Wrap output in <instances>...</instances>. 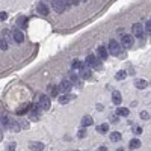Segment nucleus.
<instances>
[{
    "instance_id": "1",
    "label": "nucleus",
    "mask_w": 151,
    "mask_h": 151,
    "mask_svg": "<svg viewBox=\"0 0 151 151\" xmlns=\"http://www.w3.org/2000/svg\"><path fill=\"white\" fill-rule=\"evenodd\" d=\"M38 106H39V109H42V110H49L50 109V106H51V101H50V97L49 95H39V98H38Z\"/></svg>"
},
{
    "instance_id": "2",
    "label": "nucleus",
    "mask_w": 151,
    "mask_h": 151,
    "mask_svg": "<svg viewBox=\"0 0 151 151\" xmlns=\"http://www.w3.org/2000/svg\"><path fill=\"white\" fill-rule=\"evenodd\" d=\"M109 53H112L113 56H120L121 53V45L116 39H110L109 41Z\"/></svg>"
},
{
    "instance_id": "3",
    "label": "nucleus",
    "mask_w": 151,
    "mask_h": 151,
    "mask_svg": "<svg viewBox=\"0 0 151 151\" xmlns=\"http://www.w3.org/2000/svg\"><path fill=\"white\" fill-rule=\"evenodd\" d=\"M132 30H133V36L136 38H142L143 33H145V29H143V26L141 23H135L132 26Z\"/></svg>"
},
{
    "instance_id": "4",
    "label": "nucleus",
    "mask_w": 151,
    "mask_h": 151,
    "mask_svg": "<svg viewBox=\"0 0 151 151\" xmlns=\"http://www.w3.org/2000/svg\"><path fill=\"white\" fill-rule=\"evenodd\" d=\"M51 8H53L57 14H62L64 11H67V6H65V3L62 0H53V2H51Z\"/></svg>"
},
{
    "instance_id": "5",
    "label": "nucleus",
    "mask_w": 151,
    "mask_h": 151,
    "mask_svg": "<svg viewBox=\"0 0 151 151\" xmlns=\"http://www.w3.org/2000/svg\"><path fill=\"white\" fill-rule=\"evenodd\" d=\"M86 65H88L89 68H98V67H100V61L97 59V56L88 55L86 56Z\"/></svg>"
},
{
    "instance_id": "6",
    "label": "nucleus",
    "mask_w": 151,
    "mask_h": 151,
    "mask_svg": "<svg viewBox=\"0 0 151 151\" xmlns=\"http://www.w3.org/2000/svg\"><path fill=\"white\" fill-rule=\"evenodd\" d=\"M71 88H73V83H71L68 79L62 80L61 85H59V91H61V92H64V94H68L70 91H71Z\"/></svg>"
},
{
    "instance_id": "7",
    "label": "nucleus",
    "mask_w": 151,
    "mask_h": 151,
    "mask_svg": "<svg viewBox=\"0 0 151 151\" xmlns=\"http://www.w3.org/2000/svg\"><path fill=\"white\" fill-rule=\"evenodd\" d=\"M12 38H14V42H18V44H21L24 41V35H23V32L21 29H12Z\"/></svg>"
},
{
    "instance_id": "8",
    "label": "nucleus",
    "mask_w": 151,
    "mask_h": 151,
    "mask_svg": "<svg viewBox=\"0 0 151 151\" xmlns=\"http://www.w3.org/2000/svg\"><path fill=\"white\" fill-rule=\"evenodd\" d=\"M133 45V36L132 35H124L121 38V47L124 49H130Z\"/></svg>"
},
{
    "instance_id": "9",
    "label": "nucleus",
    "mask_w": 151,
    "mask_h": 151,
    "mask_svg": "<svg viewBox=\"0 0 151 151\" xmlns=\"http://www.w3.org/2000/svg\"><path fill=\"white\" fill-rule=\"evenodd\" d=\"M36 11H38L39 15H49V14H50V8H49L45 3H38Z\"/></svg>"
},
{
    "instance_id": "10",
    "label": "nucleus",
    "mask_w": 151,
    "mask_h": 151,
    "mask_svg": "<svg viewBox=\"0 0 151 151\" xmlns=\"http://www.w3.org/2000/svg\"><path fill=\"white\" fill-rule=\"evenodd\" d=\"M92 124H94V120H92V116H89V115H85V116L82 118V121H80L82 128H86V127H89V126H92Z\"/></svg>"
},
{
    "instance_id": "11",
    "label": "nucleus",
    "mask_w": 151,
    "mask_h": 151,
    "mask_svg": "<svg viewBox=\"0 0 151 151\" xmlns=\"http://www.w3.org/2000/svg\"><path fill=\"white\" fill-rule=\"evenodd\" d=\"M91 76H92V71H91V68L88 67V65H82V68H80V77H83V79H91Z\"/></svg>"
},
{
    "instance_id": "12",
    "label": "nucleus",
    "mask_w": 151,
    "mask_h": 151,
    "mask_svg": "<svg viewBox=\"0 0 151 151\" xmlns=\"http://www.w3.org/2000/svg\"><path fill=\"white\" fill-rule=\"evenodd\" d=\"M30 107H32V104L30 103H24L23 106H20L18 109H17V115H24V113H27L29 110H30Z\"/></svg>"
},
{
    "instance_id": "13",
    "label": "nucleus",
    "mask_w": 151,
    "mask_h": 151,
    "mask_svg": "<svg viewBox=\"0 0 151 151\" xmlns=\"http://www.w3.org/2000/svg\"><path fill=\"white\" fill-rule=\"evenodd\" d=\"M29 148L32 151H42L44 150V143L42 142H38V141H33V142L29 143Z\"/></svg>"
},
{
    "instance_id": "14",
    "label": "nucleus",
    "mask_w": 151,
    "mask_h": 151,
    "mask_svg": "<svg viewBox=\"0 0 151 151\" xmlns=\"http://www.w3.org/2000/svg\"><path fill=\"white\" fill-rule=\"evenodd\" d=\"M29 115H30L32 120H38V118H39V106H38V104H35V106L30 107Z\"/></svg>"
},
{
    "instance_id": "15",
    "label": "nucleus",
    "mask_w": 151,
    "mask_h": 151,
    "mask_svg": "<svg viewBox=\"0 0 151 151\" xmlns=\"http://www.w3.org/2000/svg\"><path fill=\"white\" fill-rule=\"evenodd\" d=\"M98 57L101 59V61H104V59H107V56H109V53H107V49L104 47V45H100V47H98Z\"/></svg>"
},
{
    "instance_id": "16",
    "label": "nucleus",
    "mask_w": 151,
    "mask_h": 151,
    "mask_svg": "<svg viewBox=\"0 0 151 151\" xmlns=\"http://www.w3.org/2000/svg\"><path fill=\"white\" fill-rule=\"evenodd\" d=\"M135 86L137 89H145L148 86V82L143 80V79H136V80H135Z\"/></svg>"
},
{
    "instance_id": "17",
    "label": "nucleus",
    "mask_w": 151,
    "mask_h": 151,
    "mask_svg": "<svg viewBox=\"0 0 151 151\" xmlns=\"http://www.w3.org/2000/svg\"><path fill=\"white\" fill-rule=\"evenodd\" d=\"M73 95H70V94H64V95H61V97H59V103H61V104H68L71 100H73Z\"/></svg>"
},
{
    "instance_id": "18",
    "label": "nucleus",
    "mask_w": 151,
    "mask_h": 151,
    "mask_svg": "<svg viewBox=\"0 0 151 151\" xmlns=\"http://www.w3.org/2000/svg\"><path fill=\"white\" fill-rule=\"evenodd\" d=\"M57 94H59V86L50 85L49 86V97H57Z\"/></svg>"
},
{
    "instance_id": "19",
    "label": "nucleus",
    "mask_w": 151,
    "mask_h": 151,
    "mask_svg": "<svg viewBox=\"0 0 151 151\" xmlns=\"http://www.w3.org/2000/svg\"><path fill=\"white\" fill-rule=\"evenodd\" d=\"M112 101H113V104H121L122 97H121V94L118 92V91H113L112 92Z\"/></svg>"
},
{
    "instance_id": "20",
    "label": "nucleus",
    "mask_w": 151,
    "mask_h": 151,
    "mask_svg": "<svg viewBox=\"0 0 151 151\" xmlns=\"http://www.w3.org/2000/svg\"><path fill=\"white\" fill-rule=\"evenodd\" d=\"M128 147H130V150H137V148L141 147V141H139V139H136V137H133V139L130 141Z\"/></svg>"
},
{
    "instance_id": "21",
    "label": "nucleus",
    "mask_w": 151,
    "mask_h": 151,
    "mask_svg": "<svg viewBox=\"0 0 151 151\" xmlns=\"http://www.w3.org/2000/svg\"><path fill=\"white\" fill-rule=\"evenodd\" d=\"M9 130H11V132H14V133H17V132H20V130H21V126H20V122L11 121V124H9Z\"/></svg>"
},
{
    "instance_id": "22",
    "label": "nucleus",
    "mask_w": 151,
    "mask_h": 151,
    "mask_svg": "<svg viewBox=\"0 0 151 151\" xmlns=\"http://www.w3.org/2000/svg\"><path fill=\"white\" fill-rule=\"evenodd\" d=\"M128 113H130V110L127 107H118L116 109V115L118 116H128Z\"/></svg>"
},
{
    "instance_id": "23",
    "label": "nucleus",
    "mask_w": 151,
    "mask_h": 151,
    "mask_svg": "<svg viewBox=\"0 0 151 151\" xmlns=\"http://www.w3.org/2000/svg\"><path fill=\"white\" fill-rule=\"evenodd\" d=\"M97 132L101 133V135L107 133V132H109V124H100V126L97 127Z\"/></svg>"
},
{
    "instance_id": "24",
    "label": "nucleus",
    "mask_w": 151,
    "mask_h": 151,
    "mask_svg": "<svg viewBox=\"0 0 151 151\" xmlns=\"http://www.w3.org/2000/svg\"><path fill=\"white\" fill-rule=\"evenodd\" d=\"M0 124H2L3 127H8V128H9V124H11L9 116H8V115H3V116H2V120H0Z\"/></svg>"
},
{
    "instance_id": "25",
    "label": "nucleus",
    "mask_w": 151,
    "mask_h": 151,
    "mask_svg": "<svg viewBox=\"0 0 151 151\" xmlns=\"http://www.w3.org/2000/svg\"><path fill=\"white\" fill-rule=\"evenodd\" d=\"M110 141L112 142H120L121 141V133L120 132H112V135H110Z\"/></svg>"
},
{
    "instance_id": "26",
    "label": "nucleus",
    "mask_w": 151,
    "mask_h": 151,
    "mask_svg": "<svg viewBox=\"0 0 151 151\" xmlns=\"http://www.w3.org/2000/svg\"><path fill=\"white\" fill-rule=\"evenodd\" d=\"M26 26H27V18H26V17H20L18 18V27L24 29Z\"/></svg>"
},
{
    "instance_id": "27",
    "label": "nucleus",
    "mask_w": 151,
    "mask_h": 151,
    "mask_svg": "<svg viewBox=\"0 0 151 151\" xmlns=\"http://www.w3.org/2000/svg\"><path fill=\"white\" fill-rule=\"evenodd\" d=\"M0 50H8V41H6V38H2L0 36Z\"/></svg>"
},
{
    "instance_id": "28",
    "label": "nucleus",
    "mask_w": 151,
    "mask_h": 151,
    "mask_svg": "<svg viewBox=\"0 0 151 151\" xmlns=\"http://www.w3.org/2000/svg\"><path fill=\"white\" fill-rule=\"evenodd\" d=\"M115 77H116V80H124V79L127 77V73L121 70V71H118V73H116V76H115Z\"/></svg>"
},
{
    "instance_id": "29",
    "label": "nucleus",
    "mask_w": 151,
    "mask_h": 151,
    "mask_svg": "<svg viewBox=\"0 0 151 151\" xmlns=\"http://www.w3.org/2000/svg\"><path fill=\"white\" fill-rule=\"evenodd\" d=\"M143 29H145V32L148 35H151V18L147 21V24H145V27H143Z\"/></svg>"
},
{
    "instance_id": "30",
    "label": "nucleus",
    "mask_w": 151,
    "mask_h": 151,
    "mask_svg": "<svg viewBox=\"0 0 151 151\" xmlns=\"http://www.w3.org/2000/svg\"><path fill=\"white\" fill-rule=\"evenodd\" d=\"M82 65H83V64H82L80 61H74V62H73V65H71V67H73L74 70H80V68H82Z\"/></svg>"
},
{
    "instance_id": "31",
    "label": "nucleus",
    "mask_w": 151,
    "mask_h": 151,
    "mask_svg": "<svg viewBox=\"0 0 151 151\" xmlns=\"http://www.w3.org/2000/svg\"><path fill=\"white\" fill-rule=\"evenodd\" d=\"M68 80H70L71 83H73V85H74V83H79V76H76V74H71Z\"/></svg>"
},
{
    "instance_id": "32",
    "label": "nucleus",
    "mask_w": 151,
    "mask_h": 151,
    "mask_svg": "<svg viewBox=\"0 0 151 151\" xmlns=\"http://www.w3.org/2000/svg\"><path fill=\"white\" fill-rule=\"evenodd\" d=\"M15 148H17V143L15 142H11L8 147H6V151H15Z\"/></svg>"
},
{
    "instance_id": "33",
    "label": "nucleus",
    "mask_w": 151,
    "mask_h": 151,
    "mask_svg": "<svg viewBox=\"0 0 151 151\" xmlns=\"http://www.w3.org/2000/svg\"><path fill=\"white\" fill-rule=\"evenodd\" d=\"M77 136H79V137H80V139H83V137H85V136H86V132H85V128H80V130H79V133H77Z\"/></svg>"
},
{
    "instance_id": "34",
    "label": "nucleus",
    "mask_w": 151,
    "mask_h": 151,
    "mask_svg": "<svg viewBox=\"0 0 151 151\" xmlns=\"http://www.w3.org/2000/svg\"><path fill=\"white\" fill-rule=\"evenodd\" d=\"M141 118H142V120H150V113L145 112V110H142V112H141Z\"/></svg>"
},
{
    "instance_id": "35",
    "label": "nucleus",
    "mask_w": 151,
    "mask_h": 151,
    "mask_svg": "<svg viewBox=\"0 0 151 151\" xmlns=\"http://www.w3.org/2000/svg\"><path fill=\"white\" fill-rule=\"evenodd\" d=\"M6 18H8V14L6 12H0V21H5Z\"/></svg>"
},
{
    "instance_id": "36",
    "label": "nucleus",
    "mask_w": 151,
    "mask_h": 151,
    "mask_svg": "<svg viewBox=\"0 0 151 151\" xmlns=\"http://www.w3.org/2000/svg\"><path fill=\"white\" fill-rule=\"evenodd\" d=\"M20 124H21V128H29V122L27 121H21Z\"/></svg>"
},
{
    "instance_id": "37",
    "label": "nucleus",
    "mask_w": 151,
    "mask_h": 151,
    "mask_svg": "<svg viewBox=\"0 0 151 151\" xmlns=\"http://www.w3.org/2000/svg\"><path fill=\"white\" fill-rule=\"evenodd\" d=\"M133 132H135L136 135H141V133H142V128H141V127H133Z\"/></svg>"
},
{
    "instance_id": "38",
    "label": "nucleus",
    "mask_w": 151,
    "mask_h": 151,
    "mask_svg": "<svg viewBox=\"0 0 151 151\" xmlns=\"http://www.w3.org/2000/svg\"><path fill=\"white\" fill-rule=\"evenodd\" d=\"M110 121H112V122H116V121H118V115H113V116H110Z\"/></svg>"
},
{
    "instance_id": "39",
    "label": "nucleus",
    "mask_w": 151,
    "mask_h": 151,
    "mask_svg": "<svg viewBox=\"0 0 151 151\" xmlns=\"http://www.w3.org/2000/svg\"><path fill=\"white\" fill-rule=\"evenodd\" d=\"M98 151H107V148L106 147H100V150H98Z\"/></svg>"
},
{
    "instance_id": "40",
    "label": "nucleus",
    "mask_w": 151,
    "mask_h": 151,
    "mask_svg": "<svg viewBox=\"0 0 151 151\" xmlns=\"http://www.w3.org/2000/svg\"><path fill=\"white\" fill-rule=\"evenodd\" d=\"M3 139V133H2V130H0V141Z\"/></svg>"
},
{
    "instance_id": "41",
    "label": "nucleus",
    "mask_w": 151,
    "mask_h": 151,
    "mask_svg": "<svg viewBox=\"0 0 151 151\" xmlns=\"http://www.w3.org/2000/svg\"><path fill=\"white\" fill-rule=\"evenodd\" d=\"M116 151H124V148H118Z\"/></svg>"
},
{
    "instance_id": "42",
    "label": "nucleus",
    "mask_w": 151,
    "mask_h": 151,
    "mask_svg": "<svg viewBox=\"0 0 151 151\" xmlns=\"http://www.w3.org/2000/svg\"><path fill=\"white\" fill-rule=\"evenodd\" d=\"M80 2H86V0H80Z\"/></svg>"
}]
</instances>
